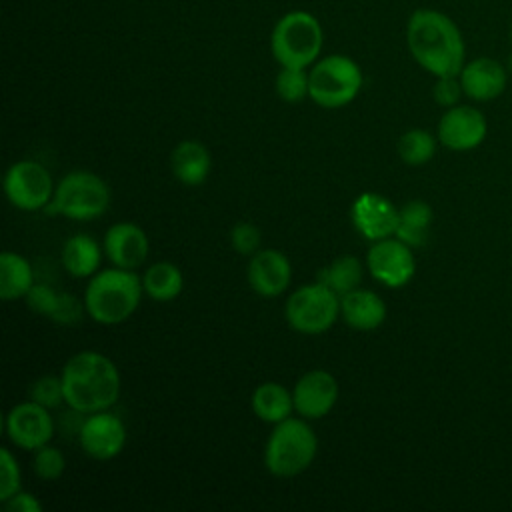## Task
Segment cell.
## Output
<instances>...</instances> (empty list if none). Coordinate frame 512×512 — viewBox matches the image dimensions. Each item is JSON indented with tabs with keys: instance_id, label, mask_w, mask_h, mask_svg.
<instances>
[{
	"instance_id": "1",
	"label": "cell",
	"mask_w": 512,
	"mask_h": 512,
	"mask_svg": "<svg viewBox=\"0 0 512 512\" xmlns=\"http://www.w3.org/2000/svg\"><path fill=\"white\" fill-rule=\"evenodd\" d=\"M406 44L420 68L432 76H458L466 46L456 22L440 10L416 8L406 22Z\"/></svg>"
},
{
	"instance_id": "2",
	"label": "cell",
	"mask_w": 512,
	"mask_h": 512,
	"mask_svg": "<svg viewBox=\"0 0 512 512\" xmlns=\"http://www.w3.org/2000/svg\"><path fill=\"white\" fill-rule=\"evenodd\" d=\"M64 404L78 414L110 410L122 390L118 366L102 352L82 350L70 356L60 372Z\"/></svg>"
},
{
	"instance_id": "3",
	"label": "cell",
	"mask_w": 512,
	"mask_h": 512,
	"mask_svg": "<svg viewBox=\"0 0 512 512\" xmlns=\"http://www.w3.org/2000/svg\"><path fill=\"white\" fill-rule=\"evenodd\" d=\"M144 294L142 276L134 270L106 268L96 272L86 290L84 306L86 314L102 326H114L128 320L140 306Z\"/></svg>"
},
{
	"instance_id": "4",
	"label": "cell",
	"mask_w": 512,
	"mask_h": 512,
	"mask_svg": "<svg viewBox=\"0 0 512 512\" xmlns=\"http://www.w3.org/2000/svg\"><path fill=\"white\" fill-rule=\"evenodd\" d=\"M318 452V436L306 418L288 416L274 424L266 446L264 466L276 478H292L310 468Z\"/></svg>"
},
{
	"instance_id": "5",
	"label": "cell",
	"mask_w": 512,
	"mask_h": 512,
	"mask_svg": "<svg viewBox=\"0 0 512 512\" xmlns=\"http://www.w3.org/2000/svg\"><path fill=\"white\" fill-rule=\"evenodd\" d=\"M322 46V24L306 10L286 12L270 32V52L280 66L308 68L320 58Z\"/></svg>"
},
{
	"instance_id": "6",
	"label": "cell",
	"mask_w": 512,
	"mask_h": 512,
	"mask_svg": "<svg viewBox=\"0 0 512 512\" xmlns=\"http://www.w3.org/2000/svg\"><path fill=\"white\" fill-rule=\"evenodd\" d=\"M108 206V184L92 170H72L56 184L54 196L44 212L76 222H90L106 214Z\"/></svg>"
},
{
	"instance_id": "7",
	"label": "cell",
	"mask_w": 512,
	"mask_h": 512,
	"mask_svg": "<svg viewBox=\"0 0 512 512\" xmlns=\"http://www.w3.org/2000/svg\"><path fill=\"white\" fill-rule=\"evenodd\" d=\"M308 98L320 108L348 106L360 92L364 76L356 60L346 54H328L318 58L308 70Z\"/></svg>"
},
{
	"instance_id": "8",
	"label": "cell",
	"mask_w": 512,
	"mask_h": 512,
	"mask_svg": "<svg viewBox=\"0 0 512 512\" xmlns=\"http://www.w3.org/2000/svg\"><path fill=\"white\" fill-rule=\"evenodd\" d=\"M284 316L290 328L300 334H324L340 316V296L322 282L314 280L296 288L288 296Z\"/></svg>"
},
{
	"instance_id": "9",
	"label": "cell",
	"mask_w": 512,
	"mask_h": 512,
	"mask_svg": "<svg viewBox=\"0 0 512 512\" xmlns=\"http://www.w3.org/2000/svg\"><path fill=\"white\" fill-rule=\"evenodd\" d=\"M54 180L46 166L34 160H18L4 174L8 202L24 212L44 210L54 196Z\"/></svg>"
},
{
	"instance_id": "10",
	"label": "cell",
	"mask_w": 512,
	"mask_h": 512,
	"mask_svg": "<svg viewBox=\"0 0 512 512\" xmlns=\"http://www.w3.org/2000/svg\"><path fill=\"white\" fill-rule=\"evenodd\" d=\"M366 266L370 276L388 288L406 286L416 272L412 246L396 236L372 242L366 252Z\"/></svg>"
},
{
	"instance_id": "11",
	"label": "cell",
	"mask_w": 512,
	"mask_h": 512,
	"mask_svg": "<svg viewBox=\"0 0 512 512\" xmlns=\"http://www.w3.org/2000/svg\"><path fill=\"white\" fill-rule=\"evenodd\" d=\"M4 428L14 446L30 452L48 444L56 432L50 410L34 400L12 406L4 418Z\"/></svg>"
},
{
	"instance_id": "12",
	"label": "cell",
	"mask_w": 512,
	"mask_h": 512,
	"mask_svg": "<svg viewBox=\"0 0 512 512\" xmlns=\"http://www.w3.org/2000/svg\"><path fill=\"white\" fill-rule=\"evenodd\" d=\"M486 134V116L478 108L468 104H456L452 108H446L436 128L438 142L454 152L474 150L484 142Z\"/></svg>"
},
{
	"instance_id": "13",
	"label": "cell",
	"mask_w": 512,
	"mask_h": 512,
	"mask_svg": "<svg viewBox=\"0 0 512 512\" xmlns=\"http://www.w3.org/2000/svg\"><path fill=\"white\" fill-rule=\"evenodd\" d=\"M126 438H128V432L124 422L108 410L86 414L78 430V440L82 450L90 458L102 460V462L116 458L124 450Z\"/></svg>"
},
{
	"instance_id": "14",
	"label": "cell",
	"mask_w": 512,
	"mask_h": 512,
	"mask_svg": "<svg viewBox=\"0 0 512 512\" xmlns=\"http://www.w3.org/2000/svg\"><path fill=\"white\" fill-rule=\"evenodd\" d=\"M338 394L340 388L334 374L320 368L308 370L296 380L292 388L294 410L298 412V416L306 420L324 418L336 406Z\"/></svg>"
},
{
	"instance_id": "15",
	"label": "cell",
	"mask_w": 512,
	"mask_h": 512,
	"mask_svg": "<svg viewBox=\"0 0 512 512\" xmlns=\"http://www.w3.org/2000/svg\"><path fill=\"white\" fill-rule=\"evenodd\" d=\"M398 212L400 208H396L388 198L376 192H362L352 202L350 218L352 226L362 238L376 242L394 236L398 226Z\"/></svg>"
},
{
	"instance_id": "16",
	"label": "cell",
	"mask_w": 512,
	"mask_h": 512,
	"mask_svg": "<svg viewBox=\"0 0 512 512\" xmlns=\"http://www.w3.org/2000/svg\"><path fill=\"white\" fill-rule=\"evenodd\" d=\"M246 278L258 296L276 298L284 294L292 282V264L282 250L260 248L250 256Z\"/></svg>"
},
{
	"instance_id": "17",
	"label": "cell",
	"mask_w": 512,
	"mask_h": 512,
	"mask_svg": "<svg viewBox=\"0 0 512 512\" xmlns=\"http://www.w3.org/2000/svg\"><path fill=\"white\" fill-rule=\"evenodd\" d=\"M102 248L112 266L124 270H138L148 258L150 240L138 224L116 222L106 230Z\"/></svg>"
},
{
	"instance_id": "18",
	"label": "cell",
	"mask_w": 512,
	"mask_h": 512,
	"mask_svg": "<svg viewBox=\"0 0 512 512\" xmlns=\"http://www.w3.org/2000/svg\"><path fill=\"white\" fill-rule=\"evenodd\" d=\"M458 78H460L464 96L476 102H488L498 98L506 90L508 70L502 62L494 58L478 56L470 62H464Z\"/></svg>"
},
{
	"instance_id": "19",
	"label": "cell",
	"mask_w": 512,
	"mask_h": 512,
	"mask_svg": "<svg viewBox=\"0 0 512 512\" xmlns=\"http://www.w3.org/2000/svg\"><path fill=\"white\" fill-rule=\"evenodd\" d=\"M340 318L354 330L370 332L384 324L386 304L376 292L356 288L340 296Z\"/></svg>"
},
{
	"instance_id": "20",
	"label": "cell",
	"mask_w": 512,
	"mask_h": 512,
	"mask_svg": "<svg viewBox=\"0 0 512 512\" xmlns=\"http://www.w3.org/2000/svg\"><path fill=\"white\" fill-rule=\"evenodd\" d=\"M172 176L184 186H200L212 170V156L200 140H182L170 154Z\"/></svg>"
},
{
	"instance_id": "21",
	"label": "cell",
	"mask_w": 512,
	"mask_h": 512,
	"mask_svg": "<svg viewBox=\"0 0 512 512\" xmlns=\"http://www.w3.org/2000/svg\"><path fill=\"white\" fill-rule=\"evenodd\" d=\"M102 250L90 234H72L62 246V264L74 278H92L102 262Z\"/></svg>"
},
{
	"instance_id": "22",
	"label": "cell",
	"mask_w": 512,
	"mask_h": 512,
	"mask_svg": "<svg viewBox=\"0 0 512 512\" xmlns=\"http://www.w3.org/2000/svg\"><path fill=\"white\" fill-rule=\"evenodd\" d=\"M250 406L256 418L266 424H278L294 412L292 390L280 382H262L254 388Z\"/></svg>"
},
{
	"instance_id": "23",
	"label": "cell",
	"mask_w": 512,
	"mask_h": 512,
	"mask_svg": "<svg viewBox=\"0 0 512 512\" xmlns=\"http://www.w3.org/2000/svg\"><path fill=\"white\" fill-rule=\"evenodd\" d=\"M32 264L18 252L4 250L0 254V298L18 300L26 298L34 286Z\"/></svg>"
},
{
	"instance_id": "24",
	"label": "cell",
	"mask_w": 512,
	"mask_h": 512,
	"mask_svg": "<svg viewBox=\"0 0 512 512\" xmlns=\"http://www.w3.org/2000/svg\"><path fill=\"white\" fill-rule=\"evenodd\" d=\"M432 208L424 200H410L398 212V226L394 236L404 244L418 248L428 240L432 226Z\"/></svg>"
},
{
	"instance_id": "25",
	"label": "cell",
	"mask_w": 512,
	"mask_h": 512,
	"mask_svg": "<svg viewBox=\"0 0 512 512\" xmlns=\"http://www.w3.org/2000/svg\"><path fill=\"white\" fill-rule=\"evenodd\" d=\"M362 278H364V266L352 254H342L316 272V280L328 286L338 296H344L360 288Z\"/></svg>"
},
{
	"instance_id": "26",
	"label": "cell",
	"mask_w": 512,
	"mask_h": 512,
	"mask_svg": "<svg viewBox=\"0 0 512 512\" xmlns=\"http://www.w3.org/2000/svg\"><path fill=\"white\" fill-rule=\"evenodd\" d=\"M144 294L154 302H172L184 288L182 270L172 262H154L142 274Z\"/></svg>"
},
{
	"instance_id": "27",
	"label": "cell",
	"mask_w": 512,
	"mask_h": 512,
	"mask_svg": "<svg viewBox=\"0 0 512 512\" xmlns=\"http://www.w3.org/2000/svg\"><path fill=\"white\" fill-rule=\"evenodd\" d=\"M398 154L408 166H422L436 154V138L422 128L406 130L398 140Z\"/></svg>"
},
{
	"instance_id": "28",
	"label": "cell",
	"mask_w": 512,
	"mask_h": 512,
	"mask_svg": "<svg viewBox=\"0 0 512 512\" xmlns=\"http://www.w3.org/2000/svg\"><path fill=\"white\" fill-rule=\"evenodd\" d=\"M276 94L282 102L298 104L310 94V80L306 68H294V66H280V72L274 80Z\"/></svg>"
},
{
	"instance_id": "29",
	"label": "cell",
	"mask_w": 512,
	"mask_h": 512,
	"mask_svg": "<svg viewBox=\"0 0 512 512\" xmlns=\"http://www.w3.org/2000/svg\"><path fill=\"white\" fill-rule=\"evenodd\" d=\"M32 470L40 480H46V482L58 480L66 470L64 452L60 448L52 446L50 442L36 448L34 456H32Z\"/></svg>"
},
{
	"instance_id": "30",
	"label": "cell",
	"mask_w": 512,
	"mask_h": 512,
	"mask_svg": "<svg viewBox=\"0 0 512 512\" xmlns=\"http://www.w3.org/2000/svg\"><path fill=\"white\" fill-rule=\"evenodd\" d=\"M30 400L38 402L40 406L52 410L58 408L64 402V386H62V378L60 376H40L38 380H34L32 388H30Z\"/></svg>"
},
{
	"instance_id": "31",
	"label": "cell",
	"mask_w": 512,
	"mask_h": 512,
	"mask_svg": "<svg viewBox=\"0 0 512 512\" xmlns=\"http://www.w3.org/2000/svg\"><path fill=\"white\" fill-rule=\"evenodd\" d=\"M22 474L16 456L10 452V448L0 450V500L4 502L18 490H22Z\"/></svg>"
},
{
	"instance_id": "32",
	"label": "cell",
	"mask_w": 512,
	"mask_h": 512,
	"mask_svg": "<svg viewBox=\"0 0 512 512\" xmlns=\"http://www.w3.org/2000/svg\"><path fill=\"white\" fill-rule=\"evenodd\" d=\"M230 244L236 254L252 256L260 250L262 232L252 222H236L230 232Z\"/></svg>"
},
{
	"instance_id": "33",
	"label": "cell",
	"mask_w": 512,
	"mask_h": 512,
	"mask_svg": "<svg viewBox=\"0 0 512 512\" xmlns=\"http://www.w3.org/2000/svg\"><path fill=\"white\" fill-rule=\"evenodd\" d=\"M60 296H62V292H56L54 288H50L46 284H34L24 300H26L28 308L34 310L36 314L52 318L58 308Z\"/></svg>"
},
{
	"instance_id": "34",
	"label": "cell",
	"mask_w": 512,
	"mask_h": 512,
	"mask_svg": "<svg viewBox=\"0 0 512 512\" xmlns=\"http://www.w3.org/2000/svg\"><path fill=\"white\" fill-rule=\"evenodd\" d=\"M464 94L458 76H438L432 86V98L438 106L452 108L458 104L460 96Z\"/></svg>"
},
{
	"instance_id": "35",
	"label": "cell",
	"mask_w": 512,
	"mask_h": 512,
	"mask_svg": "<svg viewBox=\"0 0 512 512\" xmlns=\"http://www.w3.org/2000/svg\"><path fill=\"white\" fill-rule=\"evenodd\" d=\"M2 504L8 512H40L42 510V504L38 502V498L24 490H18L10 498H6Z\"/></svg>"
},
{
	"instance_id": "36",
	"label": "cell",
	"mask_w": 512,
	"mask_h": 512,
	"mask_svg": "<svg viewBox=\"0 0 512 512\" xmlns=\"http://www.w3.org/2000/svg\"><path fill=\"white\" fill-rule=\"evenodd\" d=\"M506 70L512 74V54L508 56V62H506Z\"/></svg>"
},
{
	"instance_id": "37",
	"label": "cell",
	"mask_w": 512,
	"mask_h": 512,
	"mask_svg": "<svg viewBox=\"0 0 512 512\" xmlns=\"http://www.w3.org/2000/svg\"><path fill=\"white\" fill-rule=\"evenodd\" d=\"M510 38H512V28H510Z\"/></svg>"
}]
</instances>
